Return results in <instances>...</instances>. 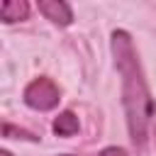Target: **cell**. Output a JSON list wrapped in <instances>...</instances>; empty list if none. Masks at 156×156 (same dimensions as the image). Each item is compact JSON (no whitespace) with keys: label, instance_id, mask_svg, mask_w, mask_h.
Wrapping results in <instances>:
<instances>
[{"label":"cell","instance_id":"1","mask_svg":"<svg viewBox=\"0 0 156 156\" xmlns=\"http://www.w3.org/2000/svg\"><path fill=\"white\" fill-rule=\"evenodd\" d=\"M110 44H112L117 73L122 78V105H124V115H127L129 139L136 146H141L146 141V132H149L151 112H154L151 93H149V85H146V78H144L132 37L124 29H115Z\"/></svg>","mask_w":156,"mask_h":156},{"label":"cell","instance_id":"2","mask_svg":"<svg viewBox=\"0 0 156 156\" xmlns=\"http://www.w3.org/2000/svg\"><path fill=\"white\" fill-rule=\"evenodd\" d=\"M58 88L51 78H34L27 88H24V102L32 110H51L58 105Z\"/></svg>","mask_w":156,"mask_h":156},{"label":"cell","instance_id":"3","mask_svg":"<svg viewBox=\"0 0 156 156\" xmlns=\"http://www.w3.org/2000/svg\"><path fill=\"white\" fill-rule=\"evenodd\" d=\"M39 12L46 20H51L54 24H61V27L71 24V20H73L71 5L68 2H61V0H41L39 2Z\"/></svg>","mask_w":156,"mask_h":156},{"label":"cell","instance_id":"4","mask_svg":"<svg viewBox=\"0 0 156 156\" xmlns=\"http://www.w3.org/2000/svg\"><path fill=\"white\" fill-rule=\"evenodd\" d=\"M0 15H2V22L10 24V22H17V20H24L29 15V5L24 0H2Z\"/></svg>","mask_w":156,"mask_h":156},{"label":"cell","instance_id":"5","mask_svg":"<svg viewBox=\"0 0 156 156\" xmlns=\"http://www.w3.org/2000/svg\"><path fill=\"white\" fill-rule=\"evenodd\" d=\"M54 132L58 134V136H73L76 132H78V117L73 115V112H61L56 119H54Z\"/></svg>","mask_w":156,"mask_h":156},{"label":"cell","instance_id":"6","mask_svg":"<svg viewBox=\"0 0 156 156\" xmlns=\"http://www.w3.org/2000/svg\"><path fill=\"white\" fill-rule=\"evenodd\" d=\"M12 132H15V129H12V124L7 122V124H5V136H10ZM17 136H22V139H37V136H32V134H27V132H22V129H17Z\"/></svg>","mask_w":156,"mask_h":156},{"label":"cell","instance_id":"7","mask_svg":"<svg viewBox=\"0 0 156 156\" xmlns=\"http://www.w3.org/2000/svg\"><path fill=\"white\" fill-rule=\"evenodd\" d=\"M95 156H127V154H124V149L112 146V149H105V151H100V154H95Z\"/></svg>","mask_w":156,"mask_h":156},{"label":"cell","instance_id":"8","mask_svg":"<svg viewBox=\"0 0 156 156\" xmlns=\"http://www.w3.org/2000/svg\"><path fill=\"white\" fill-rule=\"evenodd\" d=\"M0 156H12V154H10V151H2V154H0Z\"/></svg>","mask_w":156,"mask_h":156},{"label":"cell","instance_id":"9","mask_svg":"<svg viewBox=\"0 0 156 156\" xmlns=\"http://www.w3.org/2000/svg\"><path fill=\"white\" fill-rule=\"evenodd\" d=\"M154 134H156V129H154Z\"/></svg>","mask_w":156,"mask_h":156}]
</instances>
